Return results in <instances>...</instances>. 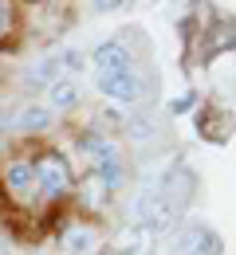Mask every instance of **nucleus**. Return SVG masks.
Listing matches in <instances>:
<instances>
[{
	"mask_svg": "<svg viewBox=\"0 0 236 255\" xmlns=\"http://www.w3.org/2000/svg\"><path fill=\"white\" fill-rule=\"evenodd\" d=\"M173 216H177V208H173V204H169V200H166L158 189L142 192V196L134 200V220H138L134 228L150 232L154 240H158L162 232H169V228H173Z\"/></svg>",
	"mask_w": 236,
	"mask_h": 255,
	"instance_id": "f257e3e1",
	"label": "nucleus"
},
{
	"mask_svg": "<svg viewBox=\"0 0 236 255\" xmlns=\"http://www.w3.org/2000/svg\"><path fill=\"white\" fill-rule=\"evenodd\" d=\"M32 169H35V189L43 192L47 200H55L59 192L71 189V165L59 157V153H43Z\"/></svg>",
	"mask_w": 236,
	"mask_h": 255,
	"instance_id": "f03ea898",
	"label": "nucleus"
},
{
	"mask_svg": "<svg viewBox=\"0 0 236 255\" xmlns=\"http://www.w3.org/2000/svg\"><path fill=\"white\" fill-rule=\"evenodd\" d=\"M4 189L12 192V200H32L35 192V169L32 161H12L8 169H4Z\"/></svg>",
	"mask_w": 236,
	"mask_h": 255,
	"instance_id": "7ed1b4c3",
	"label": "nucleus"
},
{
	"mask_svg": "<svg viewBox=\"0 0 236 255\" xmlns=\"http://www.w3.org/2000/svg\"><path fill=\"white\" fill-rule=\"evenodd\" d=\"M99 91L114 102H134L138 98V75L126 67V71H110V75H99Z\"/></svg>",
	"mask_w": 236,
	"mask_h": 255,
	"instance_id": "20e7f679",
	"label": "nucleus"
},
{
	"mask_svg": "<svg viewBox=\"0 0 236 255\" xmlns=\"http://www.w3.org/2000/svg\"><path fill=\"white\" fill-rule=\"evenodd\" d=\"M91 59L99 67V75H110V71H126V67H130V51H126L118 39H102L99 47L91 51Z\"/></svg>",
	"mask_w": 236,
	"mask_h": 255,
	"instance_id": "39448f33",
	"label": "nucleus"
},
{
	"mask_svg": "<svg viewBox=\"0 0 236 255\" xmlns=\"http://www.w3.org/2000/svg\"><path fill=\"white\" fill-rule=\"evenodd\" d=\"M154 244H158V240H154L150 232H142V228H126V232L106 248V255H150V252H154Z\"/></svg>",
	"mask_w": 236,
	"mask_h": 255,
	"instance_id": "423d86ee",
	"label": "nucleus"
},
{
	"mask_svg": "<svg viewBox=\"0 0 236 255\" xmlns=\"http://www.w3.org/2000/svg\"><path fill=\"white\" fill-rule=\"evenodd\" d=\"M59 244H63V252H67V255H83V252H91V248H95V232H91V228H83V224H75V228L63 232V240H59Z\"/></svg>",
	"mask_w": 236,
	"mask_h": 255,
	"instance_id": "0eeeda50",
	"label": "nucleus"
},
{
	"mask_svg": "<svg viewBox=\"0 0 236 255\" xmlns=\"http://www.w3.org/2000/svg\"><path fill=\"white\" fill-rule=\"evenodd\" d=\"M59 79H63V63H59V55L43 59V63H39V67L32 71V75H28V83H32V87H47V83L55 87Z\"/></svg>",
	"mask_w": 236,
	"mask_h": 255,
	"instance_id": "6e6552de",
	"label": "nucleus"
},
{
	"mask_svg": "<svg viewBox=\"0 0 236 255\" xmlns=\"http://www.w3.org/2000/svg\"><path fill=\"white\" fill-rule=\"evenodd\" d=\"M47 102H51V106H59V110H71V106L79 102V87H75V83H67V79H59V83L51 87Z\"/></svg>",
	"mask_w": 236,
	"mask_h": 255,
	"instance_id": "1a4fd4ad",
	"label": "nucleus"
},
{
	"mask_svg": "<svg viewBox=\"0 0 236 255\" xmlns=\"http://www.w3.org/2000/svg\"><path fill=\"white\" fill-rule=\"evenodd\" d=\"M20 129H47V122H51V114L43 110V106H28L20 118H12Z\"/></svg>",
	"mask_w": 236,
	"mask_h": 255,
	"instance_id": "9d476101",
	"label": "nucleus"
},
{
	"mask_svg": "<svg viewBox=\"0 0 236 255\" xmlns=\"http://www.w3.org/2000/svg\"><path fill=\"white\" fill-rule=\"evenodd\" d=\"M213 75H217V79H233V75H236V47L213 55Z\"/></svg>",
	"mask_w": 236,
	"mask_h": 255,
	"instance_id": "9b49d317",
	"label": "nucleus"
},
{
	"mask_svg": "<svg viewBox=\"0 0 236 255\" xmlns=\"http://www.w3.org/2000/svg\"><path fill=\"white\" fill-rule=\"evenodd\" d=\"M99 177L106 185H122V165H118V157H102L99 161Z\"/></svg>",
	"mask_w": 236,
	"mask_h": 255,
	"instance_id": "f8f14e48",
	"label": "nucleus"
},
{
	"mask_svg": "<svg viewBox=\"0 0 236 255\" xmlns=\"http://www.w3.org/2000/svg\"><path fill=\"white\" fill-rule=\"evenodd\" d=\"M189 106H193V95H177L173 102H169V110H173V114H185Z\"/></svg>",
	"mask_w": 236,
	"mask_h": 255,
	"instance_id": "ddd939ff",
	"label": "nucleus"
},
{
	"mask_svg": "<svg viewBox=\"0 0 236 255\" xmlns=\"http://www.w3.org/2000/svg\"><path fill=\"white\" fill-rule=\"evenodd\" d=\"M8 28H12V12H8V4H0V39L8 35Z\"/></svg>",
	"mask_w": 236,
	"mask_h": 255,
	"instance_id": "4468645a",
	"label": "nucleus"
}]
</instances>
